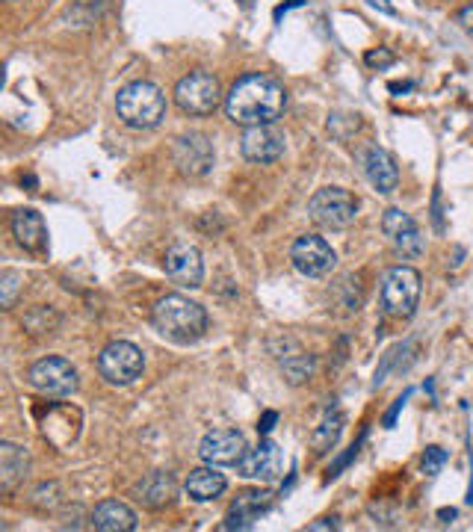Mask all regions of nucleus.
Wrapping results in <instances>:
<instances>
[{"mask_svg": "<svg viewBox=\"0 0 473 532\" xmlns=\"http://www.w3.org/2000/svg\"><path fill=\"white\" fill-rule=\"evenodd\" d=\"M287 110V89L272 74H246L225 95V113L234 125H275Z\"/></svg>", "mask_w": 473, "mask_h": 532, "instance_id": "f257e3e1", "label": "nucleus"}, {"mask_svg": "<svg viewBox=\"0 0 473 532\" xmlns=\"http://www.w3.org/2000/svg\"><path fill=\"white\" fill-rule=\"evenodd\" d=\"M154 329L163 334L166 340L178 343V346H190L196 340H202L207 332V311L199 302L181 296V293H169L154 305Z\"/></svg>", "mask_w": 473, "mask_h": 532, "instance_id": "f03ea898", "label": "nucleus"}, {"mask_svg": "<svg viewBox=\"0 0 473 532\" xmlns=\"http://www.w3.org/2000/svg\"><path fill=\"white\" fill-rule=\"evenodd\" d=\"M116 113L119 119L134 131H151L166 116V95L151 80H134L119 89L116 95Z\"/></svg>", "mask_w": 473, "mask_h": 532, "instance_id": "7ed1b4c3", "label": "nucleus"}, {"mask_svg": "<svg viewBox=\"0 0 473 532\" xmlns=\"http://www.w3.org/2000/svg\"><path fill=\"white\" fill-rule=\"evenodd\" d=\"M420 272L411 266H394L382 278V308L388 317L408 320L420 302Z\"/></svg>", "mask_w": 473, "mask_h": 532, "instance_id": "20e7f679", "label": "nucleus"}, {"mask_svg": "<svg viewBox=\"0 0 473 532\" xmlns=\"http://www.w3.org/2000/svg\"><path fill=\"white\" fill-rule=\"evenodd\" d=\"M308 213L320 228L343 231L358 219V199L349 190L340 187H323L308 201Z\"/></svg>", "mask_w": 473, "mask_h": 532, "instance_id": "39448f33", "label": "nucleus"}, {"mask_svg": "<svg viewBox=\"0 0 473 532\" xmlns=\"http://www.w3.org/2000/svg\"><path fill=\"white\" fill-rule=\"evenodd\" d=\"M145 370V358H142V349L128 343V340H116L110 346H104V352L98 355V373L104 382L116 385V388H125V385H134L136 379L142 376Z\"/></svg>", "mask_w": 473, "mask_h": 532, "instance_id": "423d86ee", "label": "nucleus"}, {"mask_svg": "<svg viewBox=\"0 0 473 532\" xmlns=\"http://www.w3.org/2000/svg\"><path fill=\"white\" fill-rule=\"evenodd\" d=\"M222 101L219 80L210 71H190L175 86V104L187 116H210Z\"/></svg>", "mask_w": 473, "mask_h": 532, "instance_id": "0eeeda50", "label": "nucleus"}, {"mask_svg": "<svg viewBox=\"0 0 473 532\" xmlns=\"http://www.w3.org/2000/svg\"><path fill=\"white\" fill-rule=\"evenodd\" d=\"M27 379H30L33 391H39L42 397L54 399L77 394V385H80L77 370L71 367V361L60 358V355H48V358L36 361V364L30 367V376H27Z\"/></svg>", "mask_w": 473, "mask_h": 532, "instance_id": "6e6552de", "label": "nucleus"}, {"mask_svg": "<svg viewBox=\"0 0 473 532\" xmlns=\"http://www.w3.org/2000/svg\"><path fill=\"white\" fill-rule=\"evenodd\" d=\"M382 234L388 237V243L394 246V252L403 261H417L426 252V237L420 231V225L408 216L406 210L391 207L382 216Z\"/></svg>", "mask_w": 473, "mask_h": 532, "instance_id": "1a4fd4ad", "label": "nucleus"}, {"mask_svg": "<svg viewBox=\"0 0 473 532\" xmlns=\"http://www.w3.org/2000/svg\"><path fill=\"white\" fill-rule=\"evenodd\" d=\"M290 261L293 266L308 275V278H326L335 266H338V255L335 249L317 237V234H302L293 246H290Z\"/></svg>", "mask_w": 473, "mask_h": 532, "instance_id": "9d476101", "label": "nucleus"}, {"mask_svg": "<svg viewBox=\"0 0 473 532\" xmlns=\"http://www.w3.org/2000/svg\"><path fill=\"white\" fill-rule=\"evenodd\" d=\"M246 453H249V447H246V438L240 429H213L199 444V456H202L204 465L237 467Z\"/></svg>", "mask_w": 473, "mask_h": 532, "instance_id": "9b49d317", "label": "nucleus"}, {"mask_svg": "<svg viewBox=\"0 0 473 532\" xmlns=\"http://www.w3.org/2000/svg\"><path fill=\"white\" fill-rule=\"evenodd\" d=\"M172 157H175L178 172L187 175V178H204L213 169V160H216L213 142L204 133H184V136H178Z\"/></svg>", "mask_w": 473, "mask_h": 532, "instance_id": "f8f14e48", "label": "nucleus"}, {"mask_svg": "<svg viewBox=\"0 0 473 532\" xmlns=\"http://www.w3.org/2000/svg\"><path fill=\"white\" fill-rule=\"evenodd\" d=\"M284 148H287V139L284 133L278 131L275 125H255V128H246L243 139H240V151L249 163H275L284 157Z\"/></svg>", "mask_w": 473, "mask_h": 532, "instance_id": "ddd939ff", "label": "nucleus"}, {"mask_svg": "<svg viewBox=\"0 0 473 532\" xmlns=\"http://www.w3.org/2000/svg\"><path fill=\"white\" fill-rule=\"evenodd\" d=\"M163 269L166 275L178 284V287H202L204 281V261L199 255L196 246L190 243H175L169 252H166V261H163Z\"/></svg>", "mask_w": 473, "mask_h": 532, "instance_id": "4468645a", "label": "nucleus"}, {"mask_svg": "<svg viewBox=\"0 0 473 532\" xmlns=\"http://www.w3.org/2000/svg\"><path fill=\"white\" fill-rule=\"evenodd\" d=\"M237 473H240L243 479L264 482V485H267V482H275V479L284 473V453H281V447L272 444V441H261V447L249 450V453L240 459Z\"/></svg>", "mask_w": 473, "mask_h": 532, "instance_id": "2eb2a0df", "label": "nucleus"}, {"mask_svg": "<svg viewBox=\"0 0 473 532\" xmlns=\"http://www.w3.org/2000/svg\"><path fill=\"white\" fill-rule=\"evenodd\" d=\"M270 506L272 491H267V488L243 491V494H237V500H234V506H231V515H228V521L222 524V530H252L255 521L270 512Z\"/></svg>", "mask_w": 473, "mask_h": 532, "instance_id": "dca6fc26", "label": "nucleus"}, {"mask_svg": "<svg viewBox=\"0 0 473 532\" xmlns=\"http://www.w3.org/2000/svg\"><path fill=\"white\" fill-rule=\"evenodd\" d=\"M361 169H364V178L370 181V187L382 196L394 193L397 184H400V169H397L394 157L382 148H364L361 151Z\"/></svg>", "mask_w": 473, "mask_h": 532, "instance_id": "f3484780", "label": "nucleus"}, {"mask_svg": "<svg viewBox=\"0 0 473 532\" xmlns=\"http://www.w3.org/2000/svg\"><path fill=\"white\" fill-rule=\"evenodd\" d=\"M92 527L101 532H134L139 527V518L128 503L119 500H104L92 512Z\"/></svg>", "mask_w": 473, "mask_h": 532, "instance_id": "a211bd4d", "label": "nucleus"}, {"mask_svg": "<svg viewBox=\"0 0 473 532\" xmlns=\"http://www.w3.org/2000/svg\"><path fill=\"white\" fill-rule=\"evenodd\" d=\"M134 494L142 506H148V509H163V506H169V503L175 500L178 485H175V479H172L169 473L154 470V473H148L142 482H136Z\"/></svg>", "mask_w": 473, "mask_h": 532, "instance_id": "6ab92c4d", "label": "nucleus"}, {"mask_svg": "<svg viewBox=\"0 0 473 532\" xmlns=\"http://www.w3.org/2000/svg\"><path fill=\"white\" fill-rule=\"evenodd\" d=\"M30 473V453L12 441L0 444V488L3 491H15Z\"/></svg>", "mask_w": 473, "mask_h": 532, "instance_id": "aec40b11", "label": "nucleus"}, {"mask_svg": "<svg viewBox=\"0 0 473 532\" xmlns=\"http://www.w3.org/2000/svg\"><path fill=\"white\" fill-rule=\"evenodd\" d=\"M12 234L15 240L27 249V252H42L45 249V240H48V228H45V219L42 213L24 207L12 216Z\"/></svg>", "mask_w": 473, "mask_h": 532, "instance_id": "412c9836", "label": "nucleus"}, {"mask_svg": "<svg viewBox=\"0 0 473 532\" xmlns=\"http://www.w3.org/2000/svg\"><path fill=\"white\" fill-rule=\"evenodd\" d=\"M225 488H228V479H225V473H219V470H216V465H207V467H199V470H193V473L187 476V482H184L187 497H190V500H196V503H210V500L222 497V494H225Z\"/></svg>", "mask_w": 473, "mask_h": 532, "instance_id": "4be33fe9", "label": "nucleus"}, {"mask_svg": "<svg viewBox=\"0 0 473 532\" xmlns=\"http://www.w3.org/2000/svg\"><path fill=\"white\" fill-rule=\"evenodd\" d=\"M340 435H343V414H340L338 408H335V411H326V417L320 420V426H317L314 435H311V447H314L317 453H329V450L338 447Z\"/></svg>", "mask_w": 473, "mask_h": 532, "instance_id": "5701e85b", "label": "nucleus"}, {"mask_svg": "<svg viewBox=\"0 0 473 532\" xmlns=\"http://www.w3.org/2000/svg\"><path fill=\"white\" fill-rule=\"evenodd\" d=\"M281 367H284L287 379H290L293 385H299V382H305V379L311 376V370H314V358H311V355H296V358L281 361Z\"/></svg>", "mask_w": 473, "mask_h": 532, "instance_id": "b1692460", "label": "nucleus"}, {"mask_svg": "<svg viewBox=\"0 0 473 532\" xmlns=\"http://www.w3.org/2000/svg\"><path fill=\"white\" fill-rule=\"evenodd\" d=\"M21 272H15V269H3L0 272V305L3 308H12V302H15V296H18V290H21Z\"/></svg>", "mask_w": 473, "mask_h": 532, "instance_id": "393cba45", "label": "nucleus"}, {"mask_svg": "<svg viewBox=\"0 0 473 532\" xmlns=\"http://www.w3.org/2000/svg\"><path fill=\"white\" fill-rule=\"evenodd\" d=\"M444 462H447V453H444L441 447H429V450L423 453V473H429V476L441 473Z\"/></svg>", "mask_w": 473, "mask_h": 532, "instance_id": "a878e982", "label": "nucleus"}, {"mask_svg": "<svg viewBox=\"0 0 473 532\" xmlns=\"http://www.w3.org/2000/svg\"><path fill=\"white\" fill-rule=\"evenodd\" d=\"M364 60H367V66L388 68V66H394V60H397V57H394L388 48H379V51L373 48V51H367V57H364Z\"/></svg>", "mask_w": 473, "mask_h": 532, "instance_id": "bb28decb", "label": "nucleus"}, {"mask_svg": "<svg viewBox=\"0 0 473 532\" xmlns=\"http://www.w3.org/2000/svg\"><path fill=\"white\" fill-rule=\"evenodd\" d=\"M459 24L473 36V6H465V9L459 12Z\"/></svg>", "mask_w": 473, "mask_h": 532, "instance_id": "cd10ccee", "label": "nucleus"}, {"mask_svg": "<svg viewBox=\"0 0 473 532\" xmlns=\"http://www.w3.org/2000/svg\"><path fill=\"white\" fill-rule=\"evenodd\" d=\"M367 3H370L373 9H382L385 15H394V12H397V9L391 6V0H367Z\"/></svg>", "mask_w": 473, "mask_h": 532, "instance_id": "c85d7f7f", "label": "nucleus"}, {"mask_svg": "<svg viewBox=\"0 0 473 532\" xmlns=\"http://www.w3.org/2000/svg\"><path fill=\"white\" fill-rule=\"evenodd\" d=\"M335 527H338V524H335V521H332V524H329V521H326V524H311V527H308V530H335Z\"/></svg>", "mask_w": 473, "mask_h": 532, "instance_id": "c756f323", "label": "nucleus"}]
</instances>
